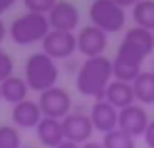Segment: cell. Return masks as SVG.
Instances as JSON below:
<instances>
[{
    "instance_id": "d6986e66",
    "label": "cell",
    "mask_w": 154,
    "mask_h": 148,
    "mask_svg": "<svg viewBox=\"0 0 154 148\" xmlns=\"http://www.w3.org/2000/svg\"><path fill=\"white\" fill-rule=\"evenodd\" d=\"M133 24L154 32V0H141L131 9Z\"/></svg>"
},
{
    "instance_id": "f546056e",
    "label": "cell",
    "mask_w": 154,
    "mask_h": 148,
    "mask_svg": "<svg viewBox=\"0 0 154 148\" xmlns=\"http://www.w3.org/2000/svg\"><path fill=\"white\" fill-rule=\"evenodd\" d=\"M152 72H154V64H152Z\"/></svg>"
},
{
    "instance_id": "7402d4cb",
    "label": "cell",
    "mask_w": 154,
    "mask_h": 148,
    "mask_svg": "<svg viewBox=\"0 0 154 148\" xmlns=\"http://www.w3.org/2000/svg\"><path fill=\"white\" fill-rule=\"evenodd\" d=\"M28 13H40V15H49L51 9L57 5V0H21Z\"/></svg>"
},
{
    "instance_id": "ba28073f",
    "label": "cell",
    "mask_w": 154,
    "mask_h": 148,
    "mask_svg": "<svg viewBox=\"0 0 154 148\" xmlns=\"http://www.w3.org/2000/svg\"><path fill=\"white\" fill-rule=\"evenodd\" d=\"M51 30L57 32H74L80 26V11L70 0H57V5L47 15Z\"/></svg>"
},
{
    "instance_id": "4dcf8cb0",
    "label": "cell",
    "mask_w": 154,
    "mask_h": 148,
    "mask_svg": "<svg viewBox=\"0 0 154 148\" xmlns=\"http://www.w3.org/2000/svg\"><path fill=\"white\" fill-rule=\"evenodd\" d=\"M21 148H30V146H21Z\"/></svg>"
},
{
    "instance_id": "52a82bcc",
    "label": "cell",
    "mask_w": 154,
    "mask_h": 148,
    "mask_svg": "<svg viewBox=\"0 0 154 148\" xmlns=\"http://www.w3.org/2000/svg\"><path fill=\"white\" fill-rule=\"evenodd\" d=\"M108 47V34L95 26H85L76 34V51L87 59V57H99L106 55Z\"/></svg>"
},
{
    "instance_id": "4316f807",
    "label": "cell",
    "mask_w": 154,
    "mask_h": 148,
    "mask_svg": "<svg viewBox=\"0 0 154 148\" xmlns=\"http://www.w3.org/2000/svg\"><path fill=\"white\" fill-rule=\"evenodd\" d=\"M9 36V26L2 21V19H0V45H2L5 43V38Z\"/></svg>"
},
{
    "instance_id": "f1b7e54d",
    "label": "cell",
    "mask_w": 154,
    "mask_h": 148,
    "mask_svg": "<svg viewBox=\"0 0 154 148\" xmlns=\"http://www.w3.org/2000/svg\"><path fill=\"white\" fill-rule=\"evenodd\" d=\"M55 148H80V144H74V142H70V140H63L59 146H55Z\"/></svg>"
},
{
    "instance_id": "603a6c76",
    "label": "cell",
    "mask_w": 154,
    "mask_h": 148,
    "mask_svg": "<svg viewBox=\"0 0 154 148\" xmlns=\"http://www.w3.org/2000/svg\"><path fill=\"white\" fill-rule=\"evenodd\" d=\"M13 70H15V61L13 57L0 47V83L7 80L9 76H13Z\"/></svg>"
},
{
    "instance_id": "7c38bea8",
    "label": "cell",
    "mask_w": 154,
    "mask_h": 148,
    "mask_svg": "<svg viewBox=\"0 0 154 148\" xmlns=\"http://www.w3.org/2000/svg\"><path fill=\"white\" fill-rule=\"evenodd\" d=\"M89 118L93 123V129L101 135L118 129V110L106 102V99H95L91 110H89Z\"/></svg>"
},
{
    "instance_id": "8992f818",
    "label": "cell",
    "mask_w": 154,
    "mask_h": 148,
    "mask_svg": "<svg viewBox=\"0 0 154 148\" xmlns=\"http://www.w3.org/2000/svg\"><path fill=\"white\" fill-rule=\"evenodd\" d=\"M38 106L42 110V116L63 118L72 112V97H70L68 89L55 85V87L38 93Z\"/></svg>"
},
{
    "instance_id": "30bf717a",
    "label": "cell",
    "mask_w": 154,
    "mask_h": 148,
    "mask_svg": "<svg viewBox=\"0 0 154 148\" xmlns=\"http://www.w3.org/2000/svg\"><path fill=\"white\" fill-rule=\"evenodd\" d=\"M150 123V116L146 112V108L141 104H131L122 110H118V129L129 133L131 137H143L146 133V127Z\"/></svg>"
},
{
    "instance_id": "cb8c5ba5",
    "label": "cell",
    "mask_w": 154,
    "mask_h": 148,
    "mask_svg": "<svg viewBox=\"0 0 154 148\" xmlns=\"http://www.w3.org/2000/svg\"><path fill=\"white\" fill-rule=\"evenodd\" d=\"M143 142H146L148 148H154V118H150V123H148V127H146Z\"/></svg>"
},
{
    "instance_id": "3957f363",
    "label": "cell",
    "mask_w": 154,
    "mask_h": 148,
    "mask_svg": "<svg viewBox=\"0 0 154 148\" xmlns=\"http://www.w3.org/2000/svg\"><path fill=\"white\" fill-rule=\"evenodd\" d=\"M49 32H51V26H49L47 15L28 13V11L23 15L15 17L9 26V38L19 47H30V45L42 43Z\"/></svg>"
},
{
    "instance_id": "9c48e42d",
    "label": "cell",
    "mask_w": 154,
    "mask_h": 148,
    "mask_svg": "<svg viewBox=\"0 0 154 148\" xmlns=\"http://www.w3.org/2000/svg\"><path fill=\"white\" fill-rule=\"evenodd\" d=\"M40 47H42V53H47L55 61L57 59H68V57H72L76 53V34L74 32L51 30L45 36V40L40 43Z\"/></svg>"
},
{
    "instance_id": "277c9868",
    "label": "cell",
    "mask_w": 154,
    "mask_h": 148,
    "mask_svg": "<svg viewBox=\"0 0 154 148\" xmlns=\"http://www.w3.org/2000/svg\"><path fill=\"white\" fill-rule=\"evenodd\" d=\"M91 26L103 30L106 34H116L127 24V13L114 0H93L89 7Z\"/></svg>"
},
{
    "instance_id": "ffe728a7",
    "label": "cell",
    "mask_w": 154,
    "mask_h": 148,
    "mask_svg": "<svg viewBox=\"0 0 154 148\" xmlns=\"http://www.w3.org/2000/svg\"><path fill=\"white\" fill-rule=\"evenodd\" d=\"M101 144H103V148H135V137H131L129 133H125L120 129H114L103 135Z\"/></svg>"
},
{
    "instance_id": "83f0119b",
    "label": "cell",
    "mask_w": 154,
    "mask_h": 148,
    "mask_svg": "<svg viewBox=\"0 0 154 148\" xmlns=\"http://www.w3.org/2000/svg\"><path fill=\"white\" fill-rule=\"evenodd\" d=\"M80 148H103V144H101V142H95V140H89V142L82 144Z\"/></svg>"
},
{
    "instance_id": "484cf974",
    "label": "cell",
    "mask_w": 154,
    "mask_h": 148,
    "mask_svg": "<svg viewBox=\"0 0 154 148\" xmlns=\"http://www.w3.org/2000/svg\"><path fill=\"white\" fill-rule=\"evenodd\" d=\"M114 2H116V5H120V7L127 11V9H133L137 2H141V0H114Z\"/></svg>"
},
{
    "instance_id": "e0dca14e",
    "label": "cell",
    "mask_w": 154,
    "mask_h": 148,
    "mask_svg": "<svg viewBox=\"0 0 154 148\" xmlns=\"http://www.w3.org/2000/svg\"><path fill=\"white\" fill-rule=\"evenodd\" d=\"M28 93H30V87H28L23 76H15L13 74L7 80L0 83V97H2L7 104H11V106L28 99Z\"/></svg>"
},
{
    "instance_id": "2e32d148",
    "label": "cell",
    "mask_w": 154,
    "mask_h": 148,
    "mask_svg": "<svg viewBox=\"0 0 154 148\" xmlns=\"http://www.w3.org/2000/svg\"><path fill=\"white\" fill-rule=\"evenodd\" d=\"M122 43H127L133 49H137L143 57H150L154 53V32H150L146 28H139V26L129 28L125 32V36H122Z\"/></svg>"
},
{
    "instance_id": "5b68a950",
    "label": "cell",
    "mask_w": 154,
    "mask_h": 148,
    "mask_svg": "<svg viewBox=\"0 0 154 148\" xmlns=\"http://www.w3.org/2000/svg\"><path fill=\"white\" fill-rule=\"evenodd\" d=\"M143 61H146V57L137 49L129 47L127 43H120V47H118V51H116V55L112 59V74H114L116 80L133 83L143 72L141 70Z\"/></svg>"
},
{
    "instance_id": "d4e9b609",
    "label": "cell",
    "mask_w": 154,
    "mask_h": 148,
    "mask_svg": "<svg viewBox=\"0 0 154 148\" xmlns=\"http://www.w3.org/2000/svg\"><path fill=\"white\" fill-rule=\"evenodd\" d=\"M15 2H17V0H0V15L9 13V11L15 7Z\"/></svg>"
},
{
    "instance_id": "6da1fadb",
    "label": "cell",
    "mask_w": 154,
    "mask_h": 148,
    "mask_svg": "<svg viewBox=\"0 0 154 148\" xmlns=\"http://www.w3.org/2000/svg\"><path fill=\"white\" fill-rule=\"evenodd\" d=\"M112 59L106 55L87 57L76 70V89L85 97L103 99L106 87L112 83Z\"/></svg>"
},
{
    "instance_id": "ac0fdd59",
    "label": "cell",
    "mask_w": 154,
    "mask_h": 148,
    "mask_svg": "<svg viewBox=\"0 0 154 148\" xmlns=\"http://www.w3.org/2000/svg\"><path fill=\"white\" fill-rule=\"evenodd\" d=\"M131 85H133V93H135L137 104L154 106V72L152 70H143Z\"/></svg>"
},
{
    "instance_id": "4fadbf2b",
    "label": "cell",
    "mask_w": 154,
    "mask_h": 148,
    "mask_svg": "<svg viewBox=\"0 0 154 148\" xmlns=\"http://www.w3.org/2000/svg\"><path fill=\"white\" fill-rule=\"evenodd\" d=\"M40 118H42V110H40L38 102H34V99H23V102L15 104L11 110V121L17 129H36Z\"/></svg>"
},
{
    "instance_id": "7a4b0ae2",
    "label": "cell",
    "mask_w": 154,
    "mask_h": 148,
    "mask_svg": "<svg viewBox=\"0 0 154 148\" xmlns=\"http://www.w3.org/2000/svg\"><path fill=\"white\" fill-rule=\"evenodd\" d=\"M23 78H26L30 91L42 93V91H47V89L57 85V80H59V66H57V61L53 57H49L42 51L32 53L26 59Z\"/></svg>"
},
{
    "instance_id": "1f68e13d",
    "label": "cell",
    "mask_w": 154,
    "mask_h": 148,
    "mask_svg": "<svg viewBox=\"0 0 154 148\" xmlns=\"http://www.w3.org/2000/svg\"><path fill=\"white\" fill-rule=\"evenodd\" d=\"M0 99H2V97H0Z\"/></svg>"
},
{
    "instance_id": "9a60e30c",
    "label": "cell",
    "mask_w": 154,
    "mask_h": 148,
    "mask_svg": "<svg viewBox=\"0 0 154 148\" xmlns=\"http://www.w3.org/2000/svg\"><path fill=\"white\" fill-rule=\"evenodd\" d=\"M103 99H106V102H110L116 110H122V108H127V106L135 104L133 85H131V83H125V80H116V78H112V83L106 87Z\"/></svg>"
},
{
    "instance_id": "8fae6325",
    "label": "cell",
    "mask_w": 154,
    "mask_h": 148,
    "mask_svg": "<svg viewBox=\"0 0 154 148\" xmlns=\"http://www.w3.org/2000/svg\"><path fill=\"white\" fill-rule=\"evenodd\" d=\"M61 125H63L66 140H70L74 144H80V146L87 144L95 133L93 123H91L89 114H85V112H70L68 116L61 118Z\"/></svg>"
},
{
    "instance_id": "5bb4252c",
    "label": "cell",
    "mask_w": 154,
    "mask_h": 148,
    "mask_svg": "<svg viewBox=\"0 0 154 148\" xmlns=\"http://www.w3.org/2000/svg\"><path fill=\"white\" fill-rule=\"evenodd\" d=\"M36 137L38 142L45 146V148H55L59 146L66 135H63V125H61V118H51V116H42L40 123L36 125Z\"/></svg>"
},
{
    "instance_id": "44dd1931",
    "label": "cell",
    "mask_w": 154,
    "mask_h": 148,
    "mask_svg": "<svg viewBox=\"0 0 154 148\" xmlns=\"http://www.w3.org/2000/svg\"><path fill=\"white\" fill-rule=\"evenodd\" d=\"M21 129H17L13 123L0 125V148H21Z\"/></svg>"
}]
</instances>
